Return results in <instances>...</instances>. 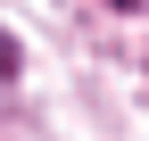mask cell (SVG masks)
I'll return each instance as SVG.
<instances>
[{
    "instance_id": "6da1fadb",
    "label": "cell",
    "mask_w": 149,
    "mask_h": 141,
    "mask_svg": "<svg viewBox=\"0 0 149 141\" xmlns=\"http://www.w3.org/2000/svg\"><path fill=\"white\" fill-rule=\"evenodd\" d=\"M108 8H141V0H108Z\"/></svg>"
}]
</instances>
